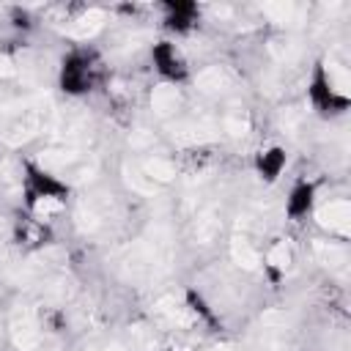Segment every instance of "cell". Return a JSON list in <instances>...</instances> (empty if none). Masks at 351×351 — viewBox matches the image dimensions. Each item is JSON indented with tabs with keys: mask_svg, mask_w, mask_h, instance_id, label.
Returning <instances> with one entry per match:
<instances>
[{
	"mask_svg": "<svg viewBox=\"0 0 351 351\" xmlns=\"http://www.w3.org/2000/svg\"><path fill=\"white\" fill-rule=\"evenodd\" d=\"M321 225H326L329 230L346 233L348 230V203L346 200H329L321 211H318Z\"/></svg>",
	"mask_w": 351,
	"mask_h": 351,
	"instance_id": "obj_1",
	"label": "cell"
},
{
	"mask_svg": "<svg viewBox=\"0 0 351 351\" xmlns=\"http://www.w3.org/2000/svg\"><path fill=\"white\" fill-rule=\"evenodd\" d=\"M14 337H16V346L22 348H33L38 343V326L30 315H22V318H14Z\"/></svg>",
	"mask_w": 351,
	"mask_h": 351,
	"instance_id": "obj_2",
	"label": "cell"
},
{
	"mask_svg": "<svg viewBox=\"0 0 351 351\" xmlns=\"http://www.w3.org/2000/svg\"><path fill=\"white\" fill-rule=\"evenodd\" d=\"M151 101H154V110H156V112L167 115V112H173V110L178 107V90L170 88V85H162V88L154 90Z\"/></svg>",
	"mask_w": 351,
	"mask_h": 351,
	"instance_id": "obj_3",
	"label": "cell"
},
{
	"mask_svg": "<svg viewBox=\"0 0 351 351\" xmlns=\"http://www.w3.org/2000/svg\"><path fill=\"white\" fill-rule=\"evenodd\" d=\"M145 173H148V178L167 181V178L176 176V167H173V162H167V159H162V156H154V159L145 162Z\"/></svg>",
	"mask_w": 351,
	"mask_h": 351,
	"instance_id": "obj_4",
	"label": "cell"
},
{
	"mask_svg": "<svg viewBox=\"0 0 351 351\" xmlns=\"http://www.w3.org/2000/svg\"><path fill=\"white\" fill-rule=\"evenodd\" d=\"M197 82H200V88H203V90H222V88L228 85V74H225L222 69H217V66H214V69H206V71L200 74V80H197Z\"/></svg>",
	"mask_w": 351,
	"mask_h": 351,
	"instance_id": "obj_5",
	"label": "cell"
},
{
	"mask_svg": "<svg viewBox=\"0 0 351 351\" xmlns=\"http://www.w3.org/2000/svg\"><path fill=\"white\" fill-rule=\"evenodd\" d=\"M233 258L241 263V266H247V269H252L255 263H258V252L250 247V241H244V239H236L233 241Z\"/></svg>",
	"mask_w": 351,
	"mask_h": 351,
	"instance_id": "obj_6",
	"label": "cell"
},
{
	"mask_svg": "<svg viewBox=\"0 0 351 351\" xmlns=\"http://www.w3.org/2000/svg\"><path fill=\"white\" fill-rule=\"evenodd\" d=\"M101 22H104V14H101V11H88V14L74 25V33H77V36H90L93 30L101 27Z\"/></svg>",
	"mask_w": 351,
	"mask_h": 351,
	"instance_id": "obj_7",
	"label": "cell"
},
{
	"mask_svg": "<svg viewBox=\"0 0 351 351\" xmlns=\"http://www.w3.org/2000/svg\"><path fill=\"white\" fill-rule=\"evenodd\" d=\"M288 261H291V255H288L285 244H277V247L269 252V263H274V266H288Z\"/></svg>",
	"mask_w": 351,
	"mask_h": 351,
	"instance_id": "obj_8",
	"label": "cell"
},
{
	"mask_svg": "<svg viewBox=\"0 0 351 351\" xmlns=\"http://www.w3.org/2000/svg\"><path fill=\"white\" fill-rule=\"evenodd\" d=\"M11 71H14V66H11V60L0 55V74H11Z\"/></svg>",
	"mask_w": 351,
	"mask_h": 351,
	"instance_id": "obj_9",
	"label": "cell"
}]
</instances>
